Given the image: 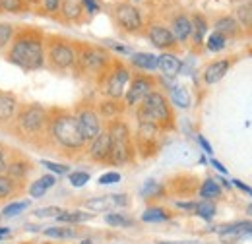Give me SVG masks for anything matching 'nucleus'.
I'll use <instances>...</instances> for the list:
<instances>
[{"label": "nucleus", "mask_w": 252, "mask_h": 244, "mask_svg": "<svg viewBox=\"0 0 252 244\" xmlns=\"http://www.w3.org/2000/svg\"><path fill=\"white\" fill-rule=\"evenodd\" d=\"M78 53L76 66L84 74H103L109 66V55L97 47H82Z\"/></svg>", "instance_id": "nucleus-8"}, {"label": "nucleus", "mask_w": 252, "mask_h": 244, "mask_svg": "<svg viewBox=\"0 0 252 244\" xmlns=\"http://www.w3.org/2000/svg\"><path fill=\"white\" fill-rule=\"evenodd\" d=\"M14 35H16V30H14L12 24H4V22L0 24V51H4L6 47H10Z\"/></svg>", "instance_id": "nucleus-36"}, {"label": "nucleus", "mask_w": 252, "mask_h": 244, "mask_svg": "<svg viewBox=\"0 0 252 244\" xmlns=\"http://www.w3.org/2000/svg\"><path fill=\"white\" fill-rule=\"evenodd\" d=\"M6 59L24 72H35L45 66V41L39 31L26 30L18 33L8 49Z\"/></svg>", "instance_id": "nucleus-1"}, {"label": "nucleus", "mask_w": 252, "mask_h": 244, "mask_svg": "<svg viewBox=\"0 0 252 244\" xmlns=\"http://www.w3.org/2000/svg\"><path fill=\"white\" fill-rule=\"evenodd\" d=\"M194 214L198 215V217H202L204 221H212V219L216 217V214H218L216 202H212V200H202V202H196Z\"/></svg>", "instance_id": "nucleus-27"}, {"label": "nucleus", "mask_w": 252, "mask_h": 244, "mask_svg": "<svg viewBox=\"0 0 252 244\" xmlns=\"http://www.w3.org/2000/svg\"><path fill=\"white\" fill-rule=\"evenodd\" d=\"M177 208L179 210H185V212H194L196 202H177Z\"/></svg>", "instance_id": "nucleus-48"}, {"label": "nucleus", "mask_w": 252, "mask_h": 244, "mask_svg": "<svg viewBox=\"0 0 252 244\" xmlns=\"http://www.w3.org/2000/svg\"><path fill=\"white\" fill-rule=\"evenodd\" d=\"M169 219H171V214L165 208H159V206H152L142 214L144 223H163V221H169Z\"/></svg>", "instance_id": "nucleus-25"}, {"label": "nucleus", "mask_w": 252, "mask_h": 244, "mask_svg": "<svg viewBox=\"0 0 252 244\" xmlns=\"http://www.w3.org/2000/svg\"><path fill=\"white\" fill-rule=\"evenodd\" d=\"M0 243H2V239H0Z\"/></svg>", "instance_id": "nucleus-57"}, {"label": "nucleus", "mask_w": 252, "mask_h": 244, "mask_svg": "<svg viewBox=\"0 0 252 244\" xmlns=\"http://www.w3.org/2000/svg\"><path fill=\"white\" fill-rule=\"evenodd\" d=\"M210 163H212V165H214V167H216V169H218V171H220L221 175H227V169H225V167H223V165H221L220 161H218V159H212V161H210Z\"/></svg>", "instance_id": "nucleus-52"}, {"label": "nucleus", "mask_w": 252, "mask_h": 244, "mask_svg": "<svg viewBox=\"0 0 252 244\" xmlns=\"http://www.w3.org/2000/svg\"><path fill=\"white\" fill-rule=\"evenodd\" d=\"M171 33H173V37L177 39V43H185V41H189L190 35H192L190 18H187L185 14L175 16V18H173V24H171Z\"/></svg>", "instance_id": "nucleus-17"}, {"label": "nucleus", "mask_w": 252, "mask_h": 244, "mask_svg": "<svg viewBox=\"0 0 252 244\" xmlns=\"http://www.w3.org/2000/svg\"><path fill=\"white\" fill-rule=\"evenodd\" d=\"M99 111H101V115H103V117H109V119H117V115H121L123 107H121V103H119V101L111 99V101H105V103H101V105H99Z\"/></svg>", "instance_id": "nucleus-35"}, {"label": "nucleus", "mask_w": 252, "mask_h": 244, "mask_svg": "<svg viewBox=\"0 0 252 244\" xmlns=\"http://www.w3.org/2000/svg\"><path fill=\"white\" fill-rule=\"evenodd\" d=\"M20 188V183H16L14 179H10L8 175H0V200L12 198Z\"/></svg>", "instance_id": "nucleus-30"}, {"label": "nucleus", "mask_w": 252, "mask_h": 244, "mask_svg": "<svg viewBox=\"0 0 252 244\" xmlns=\"http://www.w3.org/2000/svg\"><path fill=\"white\" fill-rule=\"evenodd\" d=\"M109 138H111V165H126L134 159V144H132V134L125 121L113 119L109 122Z\"/></svg>", "instance_id": "nucleus-4"}, {"label": "nucleus", "mask_w": 252, "mask_h": 244, "mask_svg": "<svg viewBox=\"0 0 252 244\" xmlns=\"http://www.w3.org/2000/svg\"><path fill=\"white\" fill-rule=\"evenodd\" d=\"M95 214H88V212H80V210H74V212H68L63 210V214L59 215L57 219L64 223V225H78V223H86L90 219H94Z\"/></svg>", "instance_id": "nucleus-24"}, {"label": "nucleus", "mask_w": 252, "mask_h": 244, "mask_svg": "<svg viewBox=\"0 0 252 244\" xmlns=\"http://www.w3.org/2000/svg\"><path fill=\"white\" fill-rule=\"evenodd\" d=\"M63 214V208H57V206H49V208H37L33 215L35 217H39V219H43V217H59V215Z\"/></svg>", "instance_id": "nucleus-40"}, {"label": "nucleus", "mask_w": 252, "mask_h": 244, "mask_svg": "<svg viewBox=\"0 0 252 244\" xmlns=\"http://www.w3.org/2000/svg\"><path fill=\"white\" fill-rule=\"evenodd\" d=\"M28 192H30V196H32V198H43V196L47 194V190H45L43 186H39V184H37V181H35V183H32V186L28 188Z\"/></svg>", "instance_id": "nucleus-44"}, {"label": "nucleus", "mask_w": 252, "mask_h": 244, "mask_svg": "<svg viewBox=\"0 0 252 244\" xmlns=\"http://www.w3.org/2000/svg\"><path fill=\"white\" fill-rule=\"evenodd\" d=\"M154 90H156L154 78H150V76H136L128 84V88H126V93H125L126 107H138Z\"/></svg>", "instance_id": "nucleus-9"}, {"label": "nucleus", "mask_w": 252, "mask_h": 244, "mask_svg": "<svg viewBox=\"0 0 252 244\" xmlns=\"http://www.w3.org/2000/svg\"><path fill=\"white\" fill-rule=\"evenodd\" d=\"M6 169H8V159H6L4 148L0 146V175H6Z\"/></svg>", "instance_id": "nucleus-47"}, {"label": "nucleus", "mask_w": 252, "mask_h": 244, "mask_svg": "<svg viewBox=\"0 0 252 244\" xmlns=\"http://www.w3.org/2000/svg\"><path fill=\"white\" fill-rule=\"evenodd\" d=\"M68 181L74 188H82L90 183V173L86 171H74V173H68Z\"/></svg>", "instance_id": "nucleus-39"}, {"label": "nucleus", "mask_w": 252, "mask_h": 244, "mask_svg": "<svg viewBox=\"0 0 252 244\" xmlns=\"http://www.w3.org/2000/svg\"><path fill=\"white\" fill-rule=\"evenodd\" d=\"M229 68H231V61H216V62H210L206 68H204V74H202V78H204V82L208 84V86H214V84H218L221 82L223 78H225V74L229 72Z\"/></svg>", "instance_id": "nucleus-15"}, {"label": "nucleus", "mask_w": 252, "mask_h": 244, "mask_svg": "<svg viewBox=\"0 0 252 244\" xmlns=\"http://www.w3.org/2000/svg\"><path fill=\"white\" fill-rule=\"evenodd\" d=\"M43 6H45V10H47V12L55 14V12H59V10H61L63 0H43Z\"/></svg>", "instance_id": "nucleus-45"}, {"label": "nucleus", "mask_w": 252, "mask_h": 244, "mask_svg": "<svg viewBox=\"0 0 252 244\" xmlns=\"http://www.w3.org/2000/svg\"><path fill=\"white\" fill-rule=\"evenodd\" d=\"M220 196H221V186L218 184V181L206 179V181L202 183V186H200V198H202V200H212V202H216Z\"/></svg>", "instance_id": "nucleus-26"}, {"label": "nucleus", "mask_w": 252, "mask_h": 244, "mask_svg": "<svg viewBox=\"0 0 252 244\" xmlns=\"http://www.w3.org/2000/svg\"><path fill=\"white\" fill-rule=\"evenodd\" d=\"M105 223L111 225V227L126 229V227H132L136 221H134L132 217H128L126 214H113V212H109V214L105 215Z\"/></svg>", "instance_id": "nucleus-29"}, {"label": "nucleus", "mask_w": 252, "mask_h": 244, "mask_svg": "<svg viewBox=\"0 0 252 244\" xmlns=\"http://www.w3.org/2000/svg\"><path fill=\"white\" fill-rule=\"evenodd\" d=\"M130 62L140 68V70H146V72H156L158 70V57L152 55V53H136L130 57Z\"/></svg>", "instance_id": "nucleus-22"}, {"label": "nucleus", "mask_w": 252, "mask_h": 244, "mask_svg": "<svg viewBox=\"0 0 252 244\" xmlns=\"http://www.w3.org/2000/svg\"><path fill=\"white\" fill-rule=\"evenodd\" d=\"M41 244H55V243H41Z\"/></svg>", "instance_id": "nucleus-54"}, {"label": "nucleus", "mask_w": 252, "mask_h": 244, "mask_svg": "<svg viewBox=\"0 0 252 244\" xmlns=\"http://www.w3.org/2000/svg\"><path fill=\"white\" fill-rule=\"evenodd\" d=\"M237 22H239V26H243L247 30L252 28V0L241 4L237 8Z\"/></svg>", "instance_id": "nucleus-31"}, {"label": "nucleus", "mask_w": 252, "mask_h": 244, "mask_svg": "<svg viewBox=\"0 0 252 244\" xmlns=\"http://www.w3.org/2000/svg\"><path fill=\"white\" fill-rule=\"evenodd\" d=\"M136 119L138 122H152V124L159 126L161 130H169L175 126L173 109L169 105V99L158 90H154L136 107Z\"/></svg>", "instance_id": "nucleus-3"}, {"label": "nucleus", "mask_w": 252, "mask_h": 244, "mask_svg": "<svg viewBox=\"0 0 252 244\" xmlns=\"http://www.w3.org/2000/svg\"><path fill=\"white\" fill-rule=\"evenodd\" d=\"M115 18H117V24L128 33H136V31L142 30V14L136 6L123 2V4H117L115 8Z\"/></svg>", "instance_id": "nucleus-11"}, {"label": "nucleus", "mask_w": 252, "mask_h": 244, "mask_svg": "<svg viewBox=\"0 0 252 244\" xmlns=\"http://www.w3.org/2000/svg\"><path fill=\"white\" fill-rule=\"evenodd\" d=\"M128 206V196L126 194H111V196H99L86 202V208L92 212H111L115 208H125Z\"/></svg>", "instance_id": "nucleus-12"}, {"label": "nucleus", "mask_w": 252, "mask_h": 244, "mask_svg": "<svg viewBox=\"0 0 252 244\" xmlns=\"http://www.w3.org/2000/svg\"><path fill=\"white\" fill-rule=\"evenodd\" d=\"M43 237L47 239H55V241H72V239H78L80 233L74 225H57V227H45L43 231Z\"/></svg>", "instance_id": "nucleus-16"}, {"label": "nucleus", "mask_w": 252, "mask_h": 244, "mask_svg": "<svg viewBox=\"0 0 252 244\" xmlns=\"http://www.w3.org/2000/svg\"><path fill=\"white\" fill-rule=\"evenodd\" d=\"M47 61L51 64V68L55 70H70L76 66V61H78V53L76 49L68 43V41H63V39H53L49 43V49H47Z\"/></svg>", "instance_id": "nucleus-7"}, {"label": "nucleus", "mask_w": 252, "mask_h": 244, "mask_svg": "<svg viewBox=\"0 0 252 244\" xmlns=\"http://www.w3.org/2000/svg\"><path fill=\"white\" fill-rule=\"evenodd\" d=\"M76 121H78V126H80V132H82V136H84V140L86 142H92L95 140L99 134H101V117L95 113L94 109H90V107H84V109H80L76 115Z\"/></svg>", "instance_id": "nucleus-10"}, {"label": "nucleus", "mask_w": 252, "mask_h": 244, "mask_svg": "<svg viewBox=\"0 0 252 244\" xmlns=\"http://www.w3.org/2000/svg\"><path fill=\"white\" fill-rule=\"evenodd\" d=\"M171 103L179 109H189L190 107V95L187 88L183 86H173L171 88Z\"/></svg>", "instance_id": "nucleus-28"}, {"label": "nucleus", "mask_w": 252, "mask_h": 244, "mask_svg": "<svg viewBox=\"0 0 252 244\" xmlns=\"http://www.w3.org/2000/svg\"><path fill=\"white\" fill-rule=\"evenodd\" d=\"M103 74H105V78H103V93L109 99H115V101L125 97L126 88L130 84V70L126 68L125 64L123 62H113L111 70H107Z\"/></svg>", "instance_id": "nucleus-6"}, {"label": "nucleus", "mask_w": 252, "mask_h": 244, "mask_svg": "<svg viewBox=\"0 0 252 244\" xmlns=\"http://www.w3.org/2000/svg\"><path fill=\"white\" fill-rule=\"evenodd\" d=\"M49 121L51 113L43 105L30 103L16 115V132L20 134V138H35L47 130Z\"/></svg>", "instance_id": "nucleus-5"}, {"label": "nucleus", "mask_w": 252, "mask_h": 244, "mask_svg": "<svg viewBox=\"0 0 252 244\" xmlns=\"http://www.w3.org/2000/svg\"><path fill=\"white\" fill-rule=\"evenodd\" d=\"M150 41L154 47H158L161 51H167V49H173L177 45V39L173 37L171 30H167L165 26H152L150 33H148Z\"/></svg>", "instance_id": "nucleus-14"}, {"label": "nucleus", "mask_w": 252, "mask_h": 244, "mask_svg": "<svg viewBox=\"0 0 252 244\" xmlns=\"http://www.w3.org/2000/svg\"><path fill=\"white\" fill-rule=\"evenodd\" d=\"M158 244H200L194 241H159Z\"/></svg>", "instance_id": "nucleus-51"}, {"label": "nucleus", "mask_w": 252, "mask_h": 244, "mask_svg": "<svg viewBox=\"0 0 252 244\" xmlns=\"http://www.w3.org/2000/svg\"><path fill=\"white\" fill-rule=\"evenodd\" d=\"M198 144H200V146L204 148V152L208 153V155H212V153H214V150H212V146L208 144V140H206L204 136H198Z\"/></svg>", "instance_id": "nucleus-49"}, {"label": "nucleus", "mask_w": 252, "mask_h": 244, "mask_svg": "<svg viewBox=\"0 0 252 244\" xmlns=\"http://www.w3.org/2000/svg\"><path fill=\"white\" fill-rule=\"evenodd\" d=\"M26 6V0H0V10L8 14H18Z\"/></svg>", "instance_id": "nucleus-38"}, {"label": "nucleus", "mask_w": 252, "mask_h": 244, "mask_svg": "<svg viewBox=\"0 0 252 244\" xmlns=\"http://www.w3.org/2000/svg\"><path fill=\"white\" fill-rule=\"evenodd\" d=\"M82 4H84V8H86L90 14H95V12L99 10V4H97V0H82Z\"/></svg>", "instance_id": "nucleus-46"}, {"label": "nucleus", "mask_w": 252, "mask_h": 244, "mask_svg": "<svg viewBox=\"0 0 252 244\" xmlns=\"http://www.w3.org/2000/svg\"><path fill=\"white\" fill-rule=\"evenodd\" d=\"M225 45H227V39L220 35V33H212L210 37H208V41H206V47H208V51H212V53H220L225 49Z\"/></svg>", "instance_id": "nucleus-37"}, {"label": "nucleus", "mask_w": 252, "mask_h": 244, "mask_svg": "<svg viewBox=\"0 0 252 244\" xmlns=\"http://www.w3.org/2000/svg\"><path fill=\"white\" fill-rule=\"evenodd\" d=\"M190 24H192V35L190 37L194 39L196 45H202L204 43V37L208 33V22H206V18L202 14H194L190 18Z\"/></svg>", "instance_id": "nucleus-23"}, {"label": "nucleus", "mask_w": 252, "mask_h": 244, "mask_svg": "<svg viewBox=\"0 0 252 244\" xmlns=\"http://www.w3.org/2000/svg\"><path fill=\"white\" fill-rule=\"evenodd\" d=\"M233 184H235L237 188H241L243 192H247V194H251V196H252V188H251V186H247V184H243V183H241V181H233Z\"/></svg>", "instance_id": "nucleus-50"}, {"label": "nucleus", "mask_w": 252, "mask_h": 244, "mask_svg": "<svg viewBox=\"0 0 252 244\" xmlns=\"http://www.w3.org/2000/svg\"><path fill=\"white\" fill-rule=\"evenodd\" d=\"M121 181V173H117V171H109V173H105V175H101L99 177V184H103V186H107V184H115Z\"/></svg>", "instance_id": "nucleus-42"}, {"label": "nucleus", "mask_w": 252, "mask_h": 244, "mask_svg": "<svg viewBox=\"0 0 252 244\" xmlns=\"http://www.w3.org/2000/svg\"><path fill=\"white\" fill-rule=\"evenodd\" d=\"M32 163L28 159H18V161H12L8 163V169H6V175L10 179H14L16 183H22L30 173H32Z\"/></svg>", "instance_id": "nucleus-20"}, {"label": "nucleus", "mask_w": 252, "mask_h": 244, "mask_svg": "<svg viewBox=\"0 0 252 244\" xmlns=\"http://www.w3.org/2000/svg\"><path fill=\"white\" fill-rule=\"evenodd\" d=\"M158 70H161V74L167 78H175L183 70V62L171 53H163L161 57H158Z\"/></svg>", "instance_id": "nucleus-18"}, {"label": "nucleus", "mask_w": 252, "mask_h": 244, "mask_svg": "<svg viewBox=\"0 0 252 244\" xmlns=\"http://www.w3.org/2000/svg\"><path fill=\"white\" fill-rule=\"evenodd\" d=\"M249 210H251V212H252V206H251V208H249Z\"/></svg>", "instance_id": "nucleus-56"}, {"label": "nucleus", "mask_w": 252, "mask_h": 244, "mask_svg": "<svg viewBox=\"0 0 252 244\" xmlns=\"http://www.w3.org/2000/svg\"><path fill=\"white\" fill-rule=\"evenodd\" d=\"M22 244H32V243H22Z\"/></svg>", "instance_id": "nucleus-55"}, {"label": "nucleus", "mask_w": 252, "mask_h": 244, "mask_svg": "<svg viewBox=\"0 0 252 244\" xmlns=\"http://www.w3.org/2000/svg\"><path fill=\"white\" fill-rule=\"evenodd\" d=\"M12 235V229L10 227H0V239L4 241V239H8Z\"/></svg>", "instance_id": "nucleus-53"}, {"label": "nucleus", "mask_w": 252, "mask_h": 244, "mask_svg": "<svg viewBox=\"0 0 252 244\" xmlns=\"http://www.w3.org/2000/svg\"><path fill=\"white\" fill-rule=\"evenodd\" d=\"M41 165L47 167L49 171H53L55 175H68L70 173V169L66 165H59V163H53V161H41Z\"/></svg>", "instance_id": "nucleus-41"}, {"label": "nucleus", "mask_w": 252, "mask_h": 244, "mask_svg": "<svg viewBox=\"0 0 252 244\" xmlns=\"http://www.w3.org/2000/svg\"><path fill=\"white\" fill-rule=\"evenodd\" d=\"M61 8H63V16L70 22H76L82 16V4H78L76 0H66V2H63Z\"/></svg>", "instance_id": "nucleus-33"}, {"label": "nucleus", "mask_w": 252, "mask_h": 244, "mask_svg": "<svg viewBox=\"0 0 252 244\" xmlns=\"http://www.w3.org/2000/svg\"><path fill=\"white\" fill-rule=\"evenodd\" d=\"M163 194H165L163 184L156 183V181H148V183L142 186V190H140V196H142V198H146V200H152V198H161Z\"/></svg>", "instance_id": "nucleus-32"}, {"label": "nucleus", "mask_w": 252, "mask_h": 244, "mask_svg": "<svg viewBox=\"0 0 252 244\" xmlns=\"http://www.w3.org/2000/svg\"><path fill=\"white\" fill-rule=\"evenodd\" d=\"M214 31H216V33H220V35H223V37L227 39V37H237V35H239V31H241V28H239V22H237L235 18L225 16V18H220V20L216 22Z\"/></svg>", "instance_id": "nucleus-21"}, {"label": "nucleus", "mask_w": 252, "mask_h": 244, "mask_svg": "<svg viewBox=\"0 0 252 244\" xmlns=\"http://www.w3.org/2000/svg\"><path fill=\"white\" fill-rule=\"evenodd\" d=\"M47 134L49 138L66 152H80L84 150V146L88 144L80 132V126L74 115L70 113H55L49 121L47 126Z\"/></svg>", "instance_id": "nucleus-2"}, {"label": "nucleus", "mask_w": 252, "mask_h": 244, "mask_svg": "<svg viewBox=\"0 0 252 244\" xmlns=\"http://www.w3.org/2000/svg\"><path fill=\"white\" fill-rule=\"evenodd\" d=\"M37 184L43 186L45 190H51V188L57 184V175H43V177L37 179Z\"/></svg>", "instance_id": "nucleus-43"}, {"label": "nucleus", "mask_w": 252, "mask_h": 244, "mask_svg": "<svg viewBox=\"0 0 252 244\" xmlns=\"http://www.w3.org/2000/svg\"><path fill=\"white\" fill-rule=\"evenodd\" d=\"M88 155L95 163H109V157H111V138H109L107 130H101V134L90 142Z\"/></svg>", "instance_id": "nucleus-13"}, {"label": "nucleus", "mask_w": 252, "mask_h": 244, "mask_svg": "<svg viewBox=\"0 0 252 244\" xmlns=\"http://www.w3.org/2000/svg\"><path fill=\"white\" fill-rule=\"evenodd\" d=\"M18 115V99L12 93L0 92V122H10Z\"/></svg>", "instance_id": "nucleus-19"}, {"label": "nucleus", "mask_w": 252, "mask_h": 244, "mask_svg": "<svg viewBox=\"0 0 252 244\" xmlns=\"http://www.w3.org/2000/svg\"><path fill=\"white\" fill-rule=\"evenodd\" d=\"M30 206H32L30 200H24V202H10L8 206L2 208V217H16V215L24 214Z\"/></svg>", "instance_id": "nucleus-34"}]
</instances>
